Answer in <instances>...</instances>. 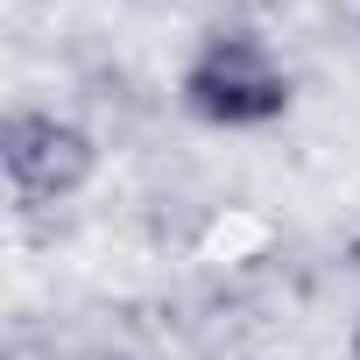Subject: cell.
<instances>
[{"label": "cell", "instance_id": "cell-1", "mask_svg": "<svg viewBox=\"0 0 360 360\" xmlns=\"http://www.w3.org/2000/svg\"><path fill=\"white\" fill-rule=\"evenodd\" d=\"M176 99H184V113L205 120V127L248 134V127H276L297 106V78H290V64L276 57L269 36H255V29H212L191 50L184 78H176Z\"/></svg>", "mask_w": 360, "mask_h": 360}, {"label": "cell", "instance_id": "cell-2", "mask_svg": "<svg viewBox=\"0 0 360 360\" xmlns=\"http://www.w3.org/2000/svg\"><path fill=\"white\" fill-rule=\"evenodd\" d=\"M0 169H8L15 205H64V198H78L92 184L99 141L71 113L22 106V113H8V127H0Z\"/></svg>", "mask_w": 360, "mask_h": 360}, {"label": "cell", "instance_id": "cell-3", "mask_svg": "<svg viewBox=\"0 0 360 360\" xmlns=\"http://www.w3.org/2000/svg\"><path fill=\"white\" fill-rule=\"evenodd\" d=\"M325 8H332V22H339V29L360 43V0H325Z\"/></svg>", "mask_w": 360, "mask_h": 360}, {"label": "cell", "instance_id": "cell-4", "mask_svg": "<svg viewBox=\"0 0 360 360\" xmlns=\"http://www.w3.org/2000/svg\"><path fill=\"white\" fill-rule=\"evenodd\" d=\"M346 269H353V276H360V233H353V240H346Z\"/></svg>", "mask_w": 360, "mask_h": 360}, {"label": "cell", "instance_id": "cell-5", "mask_svg": "<svg viewBox=\"0 0 360 360\" xmlns=\"http://www.w3.org/2000/svg\"><path fill=\"white\" fill-rule=\"evenodd\" d=\"M346 360H360V318H353V339H346Z\"/></svg>", "mask_w": 360, "mask_h": 360}]
</instances>
